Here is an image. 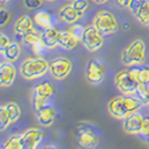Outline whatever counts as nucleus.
<instances>
[{"label":"nucleus","mask_w":149,"mask_h":149,"mask_svg":"<svg viewBox=\"0 0 149 149\" xmlns=\"http://www.w3.org/2000/svg\"><path fill=\"white\" fill-rule=\"evenodd\" d=\"M49 71V63L43 57L26 58L20 65V74L26 80L42 77Z\"/></svg>","instance_id":"1"},{"label":"nucleus","mask_w":149,"mask_h":149,"mask_svg":"<svg viewBox=\"0 0 149 149\" xmlns=\"http://www.w3.org/2000/svg\"><path fill=\"white\" fill-rule=\"evenodd\" d=\"M146 44L142 39H136L121 53V61L127 66L139 65L145 61Z\"/></svg>","instance_id":"2"},{"label":"nucleus","mask_w":149,"mask_h":149,"mask_svg":"<svg viewBox=\"0 0 149 149\" xmlns=\"http://www.w3.org/2000/svg\"><path fill=\"white\" fill-rule=\"evenodd\" d=\"M93 26L102 35H111L118 30L117 19L108 10H101L97 13L93 19Z\"/></svg>","instance_id":"3"},{"label":"nucleus","mask_w":149,"mask_h":149,"mask_svg":"<svg viewBox=\"0 0 149 149\" xmlns=\"http://www.w3.org/2000/svg\"><path fill=\"white\" fill-rule=\"evenodd\" d=\"M114 84L122 94H134L139 83L136 80L131 70L128 68V70H122L116 74Z\"/></svg>","instance_id":"4"},{"label":"nucleus","mask_w":149,"mask_h":149,"mask_svg":"<svg viewBox=\"0 0 149 149\" xmlns=\"http://www.w3.org/2000/svg\"><path fill=\"white\" fill-rule=\"evenodd\" d=\"M81 42L89 52H97L103 45V37L94 26H88L83 31Z\"/></svg>","instance_id":"5"},{"label":"nucleus","mask_w":149,"mask_h":149,"mask_svg":"<svg viewBox=\"0 0 149 149\" xmlns=\"http://www.w3.org/2000/svg\"><path fill=\"white\" fill-rule=\"evenodd\" d=\"M72 71V62L66 57H57L49 63V72L54 79L64 80Z\"/></svg>","instance_id":"6"},{"label":"nucleus","mask_w":149,"mask_h":149,"mask_svg":"<svg viewBox=\"0 0 149 149\" xmlns=\"http://www.w3.org/2000/svg\"><path fill=\"white\" fill-rule=\"evenodd\" d=\"M76 140L77 143L83 148L92 149L95 148L99 145L100 138L91 128L83 126L76 131Z\"/></svg>","instance_id":"7"},{"label":"nucleus","mask_w":149,"mask_h":149,"mask_svg":"<svg viewBox=\"0 0 149 149\" xmlns=\"http://www.w3.org/2000/svg\"><path fill=\"white\" fill-rule=\"evenodd\" d=\"M105 74L104 65L97 60H91L86 65L85 76L91 84H99L103 81Z\"/></svg>","instance_id":"8"},{"label":"nucleus","mask_w":149,"mask_h":149,"mask_svg":"<svg viewBox=\"0 0 149 149\" xmlns=\"http://www.w3.org/2000/svg\"><path fill=\"white\" fill-rule=\"evenodd\" d=\"M43 139V131L39 128H30L22 134V149H35Z\"/></svg>","instance_id":"9"},{"label":"nucleus","mask_w":149,"mask_h":149,"mask_svg":"<svg viewBox=\"0 0 149 149\" xmlns=\"http://www.w3.org/2000/svg\"><path fill=\"white\" fill-rule=\"evenodd\" d=\"M143 117L138 111L132 112L123 119V130L130 134H138L141 132Z\"/></svg>","instance_id":"10"},{"label":"nucleus","mask_w":149,"mask_h":149,"mask_svg":"<svg viewBox=\"0 0 149 149\" xmlns=\"http://www.w3.org/2000/svg\"><path fill=\"white\" fill-rule=\"evenodd\" d=\"M16 67L11 62H2L0 65V85L9 88L16 77Z\"/></svg>","instance_id":"11"},{"label":"nucleus","mask_w":149,"mask_h":149,"mask_svg":"<svg viewBox=\"0 0 149 149\" xmlns=\"http://www.w3.org/2000/svg\"><path fill=\"white\" fill-rule=\"evenodd\" d=\"M108 110L112 117H114L117 119H125L127 116H129L125 102L122 100V95L111 99L108 103Z\"/></svg>","instance_id":"12"},{"label":"nucleus","mask_w":149,"mask_h":149,"mask_svg":"<svg viewBox=\"0 0 149 149\" xmlns=\"http://www.w3.org/2000/svg\"><path fill=\"white\" fill-rule=\"evenodd\" d=\"M38 122L43 126H51L56 117V110L52 105H44L42 109L36 111Z\"/></svg>","instance_id":"13"},{"label":"nucleus","mask_w":149,"mask_h":149,"mask_svg":"<svg viewBox=\"0 0 149 149\" xmlns=\"http://www.w3.org/2000/svg\"><path fill=\"white\" fill-rule=\"evenodd\" d=\"M82 16L83 14L79 13L72 5H67L60 10V18L66 24H75Z\"/></svg>","instance_id":"14"},{"label":"nucleus","mask_w":149,"mask_h":149,"mask_svg":"<svg viewBox=\"0 0 149 149\" xmlns=\"http://www.w3.org/2000/svg\"><path fill=\"white\" fill-rule=\"evenodd\" d=\"M58 34L60 31L53 27L46 28L40 34V40L45 44L47 48H53L58 45Z\"/></svg>","instance_id":"15"},{"label":"nucleus","mask_w":149,"mask_h":149,"mask_svg":"<svg viewBox=\"0 0 149 149\" xmlns=\"http://www.w3.org/2000/svg\"><path fill=\"white\" fill-rule=\"evenodd\" d=\"M54 93V84L49 81H44L40 82L36 85V88L33 91V95L43 99L45 101H47Z\"/></svg>","instance_id":"16"},{"label":"nucleus","mask_w":149,"mask_h":149,"mask_svg":"<svg viewBox=\"0 0 149 149\" xmlns=\"http://www.w3.org/2000/svg\"><path fill=\"white\" fill-rule=\"evenodd\" d=\"M31 28H34V20L27 15L19 17L17 19V22H15V27H14L16 35H19L20 37Z\"/></svg>","instance_id":"17"},{"label":"nucleus","mask_w":149,"mask_h":149,"mask_svg":"<svg viewBox=\"0 0 149 149\" xmlns=\"http://www.w3.org/2000/svg\"><path fill=\"white\" fill-rule=\"evenodd\" d=\"M79 39L76 38L71 34L70 30H66V31H60L58 34V45L61 47H63L64 49H73L76 44H77Z\"/></svg>","instance_id":"18"},{"label":"nucleus","mask_w":149,"mask_h":149,"mask_svg":"<svg viewBox=\"0 0 149 149\" xmlns=\"http://www.w3.org/2000/svg\"><path fill=\"white\" fill-rule=\"evenodd\" d=\"M34 22L38 27L46 29V28H49L53 26V17L48 11L40 10V11L36 13V15L34 17Z\"/></svg>","instance_id":"19"},{"label":"nucleus","mask_w":149,"mask_h":149,"mask_svg":"<svg viewBox=\"0 0 149 149\" xmlns=\"http://www.w3.org/2000/svg\"><path fill=\"white\" fill-rule=\"evenodd\" d=\"M137 20L143 26H149V0H145L134 14Z\"/></svg>","instance_id":"20"},{"label":"nucleus","mask_w":149,"mask_h":149,"mask_svg":"<svg viewBox=\"0 0 149 149\" xmlns=\"http://www.w3.org/2000/svg\"><path fill=\"white\" fill-rule=\"evenodd\" d=\"M138 83L149 84V66H140L130 68Z\"/></svg>","instance_id":"21"},{"label":"nucleus","mask_w":149,"mask_h":149,"mask_svg":"<svg viewBox=\"0 0 149 149\" xmlns=\"http://www.w3.org/2000/svg\"><path fill=\"white\" fill-rule=\"evenodd\" d=\"M2 55L9 62H15L19 57V55H20V45L18 44V43H11L5 49V52L2 53Z\"/></svg>","instance_id":"22"},{"label":"nucleus","mask_w":149,"mask_h":149,"mask_svg":"<svg viewBox=\"0 0 149 149\" xmlns=\"http://www.w3.org/2000/svg\"><path fill=\"white\" fill-rule=\"evenodd\" d=\"M2 149H22V134H13L2 143Z\"/></svg>","instance_id":"23"},{"label":"nucleus","mask_w":149,"mask_h":149,"mask_svg":"<svg viewBox=\"0 0 149 149\" xmlns=\"http://www.w3.org/2000/svg\"><path fill=\"white\" fill-rule=\"evenodd\" d=\"M136 97H138L142 102L143 104L147 105L149 104V88L148 84H142V83H139L137 89H136V92H134Z\"/></svg>","instance_id":"24"},{"label":"nucleus","mask_w":149,"mask_h":149,"mask_svg":"<svg viewBox=\"0 0 149 149\" xmlns=\"http://www.w3.org/2000/svg\"><path fill=\"white\" fill-rule=\"evenodd\" d=\"M22 39L26 45H34L36 42H38L40 39V34L35 28H31L26 34L22 35Z\"/></svg>","instance_id":"25"},{"label":"nucleus","mask_w":149,"mask_h":149,"mask_svg":"<svg viewBox=\"0 0 149 149\" xmlns=\"http://www.w3.org/2000/svg\"><path fill=\"white\" fill-rule=\"evenodd\" d=\"M5 108L7 109L8 113L10 116V119L13 122H15L19 119L20 117V113H22V110H20V107L15 103V102H8L5 104Z\"/></svg>","instance_id":"26"},{"label":"nucleus","mask_w":149,"mask_h":149,"mask_svg":"<svg viewBox=\"0 0 149 149\" xmlns=\"http://www.w3.org/2000/svg\"><path fill=\"white\" fill-rule=\"evenodd\" d=\"M11 123H13V121L10 119V116L8 113L7 109L5 108V105H2L0 108V131H5Z\"/></svg>","instance_id":"27"},{"label":"nucleus","mask_w":149,"mask_h":149,"mask_svg":"<svg viewBox=\"0 0 149 149\" xmlns=\"http://www.w3.org/2000/svg\"><path fill=\"white\" fill-rule=\"evenodd\" d=\"M72 6L81 14H84L89 9V0H73Z\"/></svg>","instance_id":"28"},{"label":"nucleus","mask_w":149,"mask_h":149,"mask_svg":"<svg viewBox=\"0 0 149 149\" xmlns=\"http://www.w3.org/2000/svg\"><path fill=\"white\" fill-rule=\"evenodd\" d=\"M84 29H85V27H83L82 25H80V24H73V25L71 26V28H70V31H71V34H72L76 39L81 40Z\"/></svg>","instance_id":"29"},{"label":"nucleus","mask_w":149,"mask_h":149,"mask_svg":"<svg viewBox=\"0 0 149 149\" xmlns=\"http://www.w3.org/2000/svg\"><path fill=\"white\" fill-rule=\"evenodd\" d=\"M31 47H33V51H34V53H35L36 55H43V54L46 52V48H47L40 39H39L38 42H36L34 45H31Z\"/></svg>","instance_id":"30"},{"label":"nucleus","mask_w":149,"mask_h":149,"mask_svg":"<svg viewBox=\"0 0 149 149\" xmlns=\"http://www.w3.org/2000/svg\"><path fill=\"white\" fill-rule=\"evenodd\" d=\"M45 102H46L45 100L36 97V95H33V97H31V104H33V109H34L35 111H38V110L42 109L44 105H46Z\"/></svg>","instance_id":"31"},{"label":"nucleus","mask_w":149,"mask_h":149,"mask_svg":"<svg viewBox=\"0 0 149 149\" xmlns=\"http://www.w3.org/2000/svg\"><path fill=\"white\" fill-rule=\"evenodd\" d=\"M140 134H142L147 141L149 140V116L147 117H143V122H142V128H141V132Z\"/></svg>","instance_id":"32"},{"label":"nucleus","mask_w":149,"mask_h":149,"mask_svg":"<svg viewBox=\"0 0 149 149\" xmlns=\"http://www.w3.org/2000/svg\"><path fill=\"white\" fill-rule=\"evenodd\" d=\"M10 44H11V42H10L9 37L6 36L5 34H1V35H0V52H1V54L5 52V49H6Z\"/></svg>","instance_id":"33"},{"label":"nucleus","mask_w":149,"mask_h":149,"mask_svg":"<svg viewBox=\"0 0 149 149\" xmlns=\"http://www.w3.org/2000/svg\"><path fill=\"white\" fill-rule=\"evenodd\" d=\"M24 3L28 9L34 10L42 6V0H24Z\"/></svg>","instance_id":"34"},{"label":"nucleus","mask_w":149,"mask_h":149,"mask_svg":"<svg viewBox=\"0 0 149 149\" xmlns=\"http://www.w3.org/2000/svg\"><path fill=\"white\" fill-rule=\"evenodd\" d=\"M10 19V14L8 13L6 9H1L0 10V25L5 26Z\"/></svg>","instance_id":"35"},{"label":"nucleus","mask_w":149,"mask_h":149,"mask_svg":"<svg viewBox=\"0 0 149 149\" xmlns=\"http://www.w3.org/2000/svg\"><path fill=\"white\" fill-rule=\"evenodd\" d=\"M141 3L142 2L141 1H139V0H131L130 3H129V6H128V8H129V10L134 15V14L138 11V9H139V7H140Z\"/></svg>","instance_id":"36"},{"label":"nucleus","mask_w":149,"mask_h":149,"mask_svg":"<svg viewBox=\"0 0 149 149\" xmlns=\"http://www.w3.org/2000/svg\"><path fill=\"white\" fill-rule=\"evenodd\" d=\"M130 1L131 0H116L117 5L120 6V7H128L129 3H130Z\"/></svg>","instance_id":"37"},{"label":"nucleus","mask_w":149,"mask_h":149,"mask_svg":"<svg viewBox=\"0 0 149 149\" xmlns=\"http://www.w3.org/2000/svg\"><path fill=\"white\" fill-rule=\"evenodd\" d=\"M95 3H97V5H102V3H105L107 1H109V0H93Z\"/></svg>","instance_id":"38"},{"label":"nucleus","mask_w":149,"mask_h":149,"mask_svg":"<svg viewBox=\"0 0 149 149\" xmlns=\"http://www.w3.org/2000/svg\"><path fill=\"white\" fill-rule=\"evenodd\" d=\"M0 1H1L2 3H3V2H6V1H8V0H0Z\"/></svg>","instance_id":"39"},{"label":"nucleus","mask_w":149,"mask_h":149,"mask_svg":"<svg viewBox=\"0 0 149 149\" xmlns=\"http://www.w3.org/2000/svg\"><path fill=\"white\" fill-rule=\"evenodd\" d=\"M139 1H141V2H143V1H145V0H139Z\"/></svg>","instance_id":"40"},{"label":"nucleus","mask_w":149,"mask_h":149,"mask_svg":"<svg viewBox=\"0 0 149 149\" xmlns=\"http://www.w3.org/2000/svg\"><path fill=\"white\" fill-rule=\"evenodd\" d=\"M47 1H54V0H47Z\"/></svg>","instance_id":"41"},{"label":"nucleus","mask_w":149,"mask_h":149,"mask_svg":"<svg viewBox=\"0 0 149 149\" xmlns=\"http://www.w3.org/2000/svg\"><path fill=\"white\" fill-rule=\"evenodd\" d=\"M148 142H149V140H148Z\"/></svg>","instance_id":"42"}]
</instances>
